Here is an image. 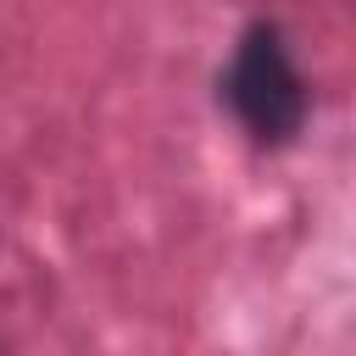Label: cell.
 <instances>
[{"label":"cell","instance_id":"obj_1","mask_svg":"<svg viewBox=\"0 0 356 356\" xmlns=\"http://www.w3.org/2000/svg\"><path fill=\"white\" fill-rule=\"evenodd\" d=\"M217 100L239 122V134L256 150H289L306 134L312 117V89L306 72L295 67V50L278 22L256 17L239 28L228 67L217 72Z\"/></svg>","mask_w":356,"mask_h":356}]
</instances>
